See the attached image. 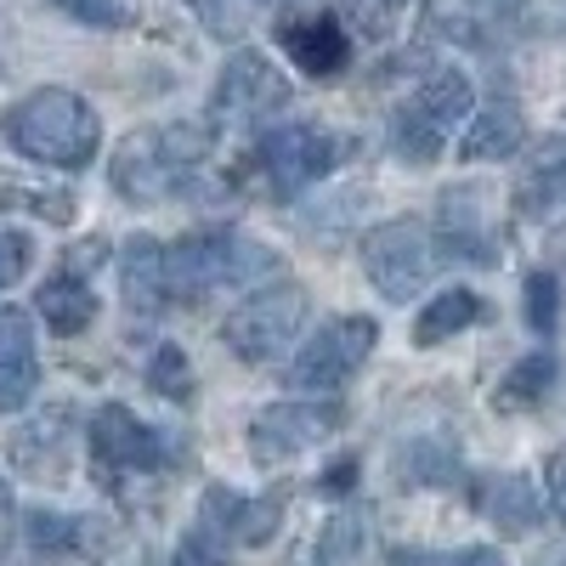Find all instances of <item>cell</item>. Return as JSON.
<instances>
[{
	"label": "cell",
	"instance_id": "26",
	"mask_svg": "<svg viewBox=\"0 0 566 566\" xmlns=\"http://www.w3.org/2000/svg\"><path fill=\"white\" fill-rule=\"evenodd\" d=\"M148 386L159 397H170V402H193V368H187L181 346H159L148 357Z\"/></svg>",
	"mask_w": 566,
	"mask_h": 566
},
{
	"label": "cell",
	"instance_id": "14",
	"mask_svg": "<svg viewBox=\"0 0 566 566\" xmlns=\"http://www.w3.org/2000/svg\"><path fill=\"white\" fill-rule=\"evenodd\" d=\"M199 522L210 533H221L227 544H266L283 522V493H261V499H239V493H227V488H210L205 493V515Z\"/></svg>",
	"mask_w": 566,
	"mask_h": 566
},
{
	"label": "cell",
	"instance_id": "15",
	"mask_svg": "<svg viewBox=\"0 0 566 566\" xmlns=\"http://www.w3.org/2000/svg\"><path fill=\"white\" fill-rule=\"evenodd\" d=\"M34 386H40V352H34L29 312L0 306V413L29 408Z\"/></svg>",
	"mask_w": 566,
	"mask_h": 566
},
{
	"label": "cell",
	"instance_id": "9",
	"mask_svg": "<svg viewBox=\"0 0 566 566\" xmlns=\"http://www.w3.org/2000/svg\"><path fill=\"white\" fill-rule=\"evenodd\" d=\"M255 165L266 170V181L277 187L283 199H290V193H306L312 181H323L328 170L340 165V136H328L323 125H306V119L272 125V130H261Z\"/></svg>",
	"mask_w": 566,
	"mask_h": 566
},
{
	"label": "cell",
	"instance_id": "31",
	"mask_svg": "<svg viewBox=\"0 0 566 566\" xmlns=\"http://www.w3.org/2000/svg\"><path fill=\"white\" fill-rule=\"evenodd\" d=\"M57 12H69L74 23H91V29H125L130 12H125V0H52Z\"/></svg>",
	"mask_w": 566,
	"mask_h": 566
},
{
	"label": "cell",
	"instance_id": "12",
	"mask_svg": "<svg viewBox=\"0 0 566 566\" xmlns=\"http://www.w3.org/2000/svg\"><path fill=\"white\" fill-rule=\"evenodd\" d=\"M488 187H448L437 199V250L442 261H499V232L488 227Z\"/></svg>",
	"mask_w": 566,
	"mask_h": 566
},
{
	"label": "cell",
	"instance_id": "5",
	"mask_svg": "<svg viewBox=\"0 0 566 566\" xmlns=\"http://www.w3.org/2000/svg\"><path fill=\"white\" fill-rule=\"evenodd\" d=\"M301 323H306V290L295 277H283V283H266V290L244 295L227 312L221 340L239 363H277L290 352V340L301 335Z\"/></svg>",
	"mask_w": 566,
	"mask_h": 566
},
{
	"label": "cell",
	"instance_id": "2",
	"mask_svg": "<svg viewBox=\"0 0 566 566\" xmlns=\"http://www.w3.org/2000/svg\"><path fill=\"white\" fill-rule=\"evenodd\" d=\"M7 142L34 159V165H52V170H85L97 159V142H103V125L91 114L85 97L63 85H45V91H29V97L7 114Z\"/></svg>",
	"mask_w": 566,
	"mask_h": 566
},
{
	"label": "cell",
	"instance_id": "10",
	"mask_svg": "<svg viewBox=\"0 0 566 566\" xmlns=\"http://www.w3.org/2000/svg\"><path fill=\"white\" fill-rule=\"evenodd\" d=\"M340 424H346V408L328 402V397H317V402H272L250 424V453H255V464H290L306 448L328 442Z\"/></svg>",
	"mask_w": 566,
	"mask_h": 566
},
{
	"label": "cell",
	"instance_id": "23",
	"mask_svg": "<svg viewBox=\"0 0 566 566\" xmlns=\"http://www.w3.org/2000/svg\"><path fill=\"white\" fill-rule=\"evenodd\" d=\"M549 386H555V357L549 352H533L522 363H510V374H504L499 391H493V408L499 413H527V408H538L549 397Z\"/></svg>",
	"mask_w": 566,
	"mask_h": 566
},
{
	"label": "cell",
	"instance_id": "35",
	"mask_svg": "<svg viewBox=\"0 0 566 566\" xmlns=\"http://www.w3.org/2000/svg\"><path fill=\"white\" fill-rule=\"evenodd\" d=\"M544 29H555V34H566V0H544Z\"/></svg>",
	"mask_w": 566,
	"mask_h": 566
},
{
	"label": "cell",
	"instance_id": "29",
	"mask_svg": "<svg viewBox=\"0 0 566 566\" xmlns=\"http://www.w3.org/2000/svg\"><path fill=\"white\" fill-rule=\"evenodd\" d=\"M527 323H533V335H555L560 328V277L555 272L527 277Z\"/></svg>",
	"mask_w": 566,
	"mask_h": 566
},
{
	"label": "cell",
	"instance_id": "13",
	"mask_svg": "<svg viewBox=\"0 0 566 566\" xmlns=\"http://www.w3.org/2000/svg\"><path fill=\"white\" fill-rule=\"evenodd\" d=\"M277 45L290 52V63L312 80H340L352 69V29L335 18V12H312V18H283L277 29Z\"/></svg>",
	"mask_w": 566,
	"mask_h": 566
},
{
	"label": "cell",
	"instance_id": "7",
	"mask_svg": "<svg viewBox=\"0 0 566 566\" xmlns=\"http://www.w3.org/2000/svg\"><path fill=\"white\" fill-rule=\"evenodd\" d=\"M374 340H380V328H374V317H335V323H323L317 335L295 352L290 374H283V386H295V391H340L352 374L368 363Z\"/></svg>",
	"mask_w": 566,
	"mask_h": 566
},
{
	"label": "cell",
	"instance_id": "4",
	"mask_svg": "<svg viewBox=\"0 0 566 566\" xmlns=\"http://www.w3.org/2000/svg\"><path fill=\"white\" fill-rule=\"evenodd\" d=\"M470 114H476V85H470V74L464 69H431L402 97V108L391 114V148L408 165H437L448 142L464 136Z\"/></svg>",
	"mask_w": 566,
	"mask_h": 566
},
{
	"label": "cell",
	"instance_id": "1",
	"mask_svg": "<svg viewBox=\"0 0 566 566\" xmlns=\"http://www.w3.org/2000/svg\"><path fill=\"white\" fill-rule=\"evenodd\" d=\"M210 159V125H148V130H130L119 142V154L108 165L114 176V193L130 205H159L170 193H181L193 170Z\"/></svg>",
	"mask_w": 566,
	"mask_h": 566
},
{
	"label": "cell",
	"instance_id": "32",
	"mask_svg": "<svg viewBox=\"0 0 566 566\" xmlns=\"http://www.w3.org/2000/svg\"><path fill=\"white\" fill-rule=\"evenodd\" d=\"M23 272H29V239L12 227H0V290H12Z\"/></svg>",
	"mask_w": 566,
	"mask_h": 566
},
{
	"label": "cell",
	"instance_id": "24",
	"mask_svg": "<svg viewBox=\"0 0 566 566\" xmlns=\"http://www.w3.org/2000/svg\"><path fill=\"white\" fill-rule=\"evenodd\" d=\"M386 566H504L493 544H464V549H386Z\"/></svg>",
	"mask_w": 566,
	"mask_h": 566
},
{
	"label": "cell",
	"instance_id": "16",
	"mask_svg": "<svg viewBox=\"0 0 566 566\" xmlns=\"http://www.w3.org/2000/svg\"><path fill=\"white\" fill-rule=\"evenodd\" d=\"M470 504H476L488 522L510 538H527L538 522H544V510H538V493L527 476H499V470H482L476 482H470Z\"/></svg>",
	"mask_w": 566,
	"mask_h": 566
},
{
	"label": "cell",
	"instance_id": "11",
	"mask_svg": "<svg viewBox=\"0 0 566 566\" xmlns=\"http://www.w3.org/2000/svg\"><path fill=\"white\" fill-rule=\"evenodd\" d=\"M283 108H290V80H283L261 52L227 57V69L216 80V97H210L216 125H261L266 114H283Z\"/></svg>",
	"mask_w": 566,
	"mask_h": 566
},
{
	"label": "cell",
	"instance_id": "22",
	"mask_svg": "<svg viewBox=\"0 0 566 566\" xmlns=\"http://www.w3.org/2000/svg\"><path fill=\"white\" fill-rule=\"evenodd\" d=\"M459 476V453L448 437H413L397 448V482L402 488H448Z\"/></svg>",
	"mask_w": 566,
	"mask_h": 566
},
{
	"label": "cell",
	"instance_id": "19",
	"mask_svg": "<svg viewBox=\"0 0 566 566\" xmlns=\"http://www.w3.org/2000/svg\"><path fill=\"white\" fill-rule=\"evenodd\" d=\"M119 283L130 312H165L170 306V261L159 239H130L119 255Z\"/></svg>",
	"mask_w": 566,
	"mask_h": 566
},
{
	"label": "cell",
	"instance_id": "25",
	"mask_svg": "<svg viewBox=\"0 0 566 566\" xmlns=\"http://www.w3.org/2000/svg\"><path fill=\"white\" fill-rule=\"evenodd\" d=\"M29 544H34V549H45V555L85 549V522H80V515H52V510H34V515H29Z\"/></svg>",
	"mask_w": 566,
	"mask_h": 566
},
{
	"label": "cell",
	"instance_id": "33",
	"mask_svg": "<svg viewBox=\"0 0 566 566\" xmlns=\"http://www.w3.org/2000/svg\"><path fill=\"white\" fill-rule=\"evenodd\" d=\"M352 488H357V459H335V464L317 476V493H323V499H346Z\"/></svg>",
	"mask_w": 566,
	"mask_h": 566
},
{
	"label": "cell",
	"instance_id": "3",
	"mask_svg": "<svg viewBox=\"0 0 566 566\" xmlns=\"http://www.w3.org/2000/svg\"><path fill=\"white\" fill-rule=\"evenodd\" d=\"M165 261H170V301H205L210 290H239V283H261L277 272V255L266 244L239 239L227 227H205L165 244Z\"/></svg>",
	"mask_w": 566,
	"mask_h": 566
},
{
	"label": "cell",
	"instance_id": "20",
	"mask_svg": "<svg viewBox=\"0 0 566 566\" xmlns=\"http://www.w3.org/2000/svg\"><path fill=\"white\" fill-rule=\"evenodd\" d=\"M40 317L57 328V335H80V328H91V317H97V295L80 283V272H57V277H45L40 283V295H34Z\"/></svg>",
	"mask_w": 566,
	"mask_h": 566
},
{
	"label": "cell",
	"instance_id": "28",
	"mask_svg": "<svg viewBox=\"0 0 566 566\" xmlns=\"http://www.w3.org/2000/svg\"><path fill=\"white\" fill-rule=\"evenodd\" d=\"M363 555V522L357 515H335L317 538V566H357Z\"/></svg>",
	"mask_w": 566,
	"mask_h": 566
},
{
	"label": "cell",
	"instance_id": "6",
	"mask_svg": "<svg viewBox=\"0 0 566 566\" xmlns=\"http://www.w3.org/2000/svg\"><path fill=\"white\" fill-rule=\"evenodd\" d=\"M442 266V250H437V232L431 227H419L413 216H397L386 227H374L368 239H363V272L368 283L380 290L386 301H413L424 283L437 277Z\"/></svg>",
	"mask_w": 566,
	"mask_h": 566
},
{
	"label": "cell",
	"instance_id": "18",
	"mask_svg": "<svg viewBox=\"0 0 566 566\" xmlns=\"http://www.w3.org/2000/svg\"><path fill=\"white\" fill-rule=\"evenodd\" d=\"M522 148H527V119L515 97H488L459 136V159H515Z\"/></svg>",
	"mask_w": 566,
	"mask_h": 566
},
{
	"label": "cell",
	"instance_id": "27",
	"mask_svg": "<svg viewBox=\"0 0 566 566\" xmlns=\"http://www.w3.org/2000/svg\"><path fill=\"white\" fill-rule=\"evenodd\" d=\"M408 12V0H346V18L363 40H391Z\"/></svg>",
	"mask_w": 566,
	"mask_h": 566
},
{
	"label": "cell",
	"instance_id": "36",
	"mask_svg": "<svg viewBox=\"0 0 566 566\" xmlns=\"http://www.w3.org/2000/svg\"><path fill=\"white\" fill-rule=\"evenodd\" d=\"M7 522H12V499H7V482H0V549H7Z\"/></svg>",
	"mask_w": 566,
	"mask_h": 566
},
{
	"label": "cell",
	"instance_id": "8",
	"mask_svg": "<svg viewBox=\"0 0 566 566\" xmlns=\"http://www.w3.org/2000/svg\"><path fill=\"white\" fill-rule=\"evenodd\" d=\"M91 470L108 488H119L125 476H154V470H165V442L125 402H103L91 413Z\"/></svg>",
	"mask_w": 566,
	"mask_h": 566
},
{
	"label": "cell",
	"instance_id": "21",
	"mask_svg": "<svg viewBox=\"0 0 566 566\" xmlns=\"http://www.w3.org/2000/svg\"><path fill=\"white\" fill-rule=\"evenodd\" d=\"M482 317V295H470V290H442V295H431L419 306V317H413V346H442V340H453L459 328H470Z\"/></svg>",
	"mask_w": 566,
	"mask_h": 566
},
{
	"label": "cell",
	"instance_id": "34",
	"mask_svg": "<svg viewBox=\"0 0 566 566\" xmlns=\"http://www.w3.org/2000/svg\"><path fill=\"white\" fill-rule=\"evenodd\" d=\"M544 476H549V504H555V515L566 522V453L544 464Z\"/></svg>",
	"mask_w": 566,
	"mask_h": 566
},
{
	"label": "cell",
	"instance_id": "17",
	"mask_svg": "<svg viewBox=\"0 0 566 566\" xmlns=\"http://www.w3.org/2000/svg\"><path fill=\"white\" fill-rule=\"evenodd\" d=\"M560 199H566V130L533 142L522 170H515V210L522 216L538 221V216L560 210Z\"/></svg>",
	"mask_w": 566,
	"mask_h": 566
},
{
	"label": "cell",
	"instance_id": "30",
	"mask_svg": "<svg viewBox=\"0 0 566 566\" xmlns=\"http://www.w3.org/2000/svg\"><path fill=\"white\" fill-rule=\"evenodd\" d=\"M170 566H227V538L199 522L193 533L176 544V560H170Z\"/></svg>",
	"mask_w": 566,
	"mask_h": 566
}]
</instances>
